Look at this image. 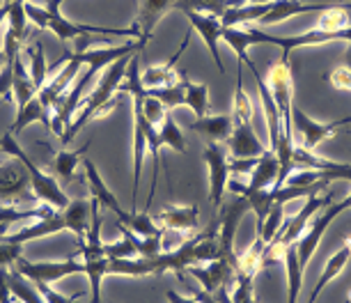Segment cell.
<instances>
[{
    "mask_svg": "<svg viewBox=\"0 0 351 303\" xmlns=\"http://www.w3.org/2000/svg\"><path fill=\"white\" fill-rule=\"evenodd\" d=\"M134 56H124L117 62H112L108 69L101 71V76L97 78V85L81 99V104H78V108L74 113V120H71L67 131L62 134L60 141L64 145H69L71 141H74L76 134L88 122L97 120V117H104L108 110H112L117 106V97H120L117 95V90H120L124 76H127V67H129V62Z\"/></svg>",
    "mask_w": 351,
    "mask_h": 303,
    "instance_id": "obj_1",
    "label": "cell"
},
{
    "mask_svg": "<svg viewBox=\"0 0 351 303\" xmlns=\"http://www.w3.org/2000/svg\"><path fill=\"white\" fill-rule=\"evenodd\" d=\"M62 230H69V232L76 234L78 243L85 241L90 230V197H78V200H71L67 209H56V212L37 219V223L32 226L21 228L14 234H5L0 237L3 241L10 243H28L35 239H44V237L58 234Z\"/></svg>",
    "mask_w": 351,
    "mask_h": 303,
    "instance_id": "obj_2",
    "label": "cell"
},
{
    "mask_svg": "<svg viewBox=\"0 0 351 303\" xmlns=\"http://www.w3.org/2000/svg\"><path fill=\"white\" fill-rule=\"evenodd\" d=\"M62 3L64 0H49L46 8L35 3H25V14H28V21L35 23L39 30H51L60 42H71V39L78 37H88V35H110V37H141V30L138 25H131V28H104V25H90V23H74L69 19L62 16Z\"/></svg>",
    "mask_w": 351,
    "mask_h": 303,
    "instance_id": "obj_3",
    "label": "cell"
},
{
    "mask_svg": "<svg viewBox=\"0 0 351 303\" xmlns=\"http://www.w3.org/2000/svg\"><path fill=\"white\" fill-rule=\"evenodd\" d=\"M0 149L8 152L12 159H19L25 166V170H28L32 195H35L37 200H42L44 205H49L53 209H67L69 207L71 200L67 197V193L60 189L58 180H56V177H51V175H46L35 161H30V156L25 154V152L21 149V145L16 143V136H12L8 131V134L0 138Z\"/></svg>",
    "mask_w": 351,
    "mask_h": 303,
    "instance_id": "obj_4",
    "label": "cell"
},
{
    "mask_svg": "<svg viewBox=\"0 0 351 303\" xmlns=\"http://www.w3.org/2000/svg\"><path fill=\"white\" fill-rule=\"evenodd\" d=\"M246 37L248 44H274L282 51L280 60L289 62V53L296 49H303V46H324V44H333V42H347L351 44V25L340 30H319L313 28L303 35H294V37H280V35H269L262 28H246Z\"/></svg>",
    "mask_w": 351,
    "mask_h": 303,
    "instance_id": "obj_5",
    "label": "cell"
},
{
    "mask_svg": "<svg viewBox=\"0 0 351 303\" xmlns=\"http://www.w3.org/2000/svg\"><path fill=\"white\" fill-rule=\"evenodd\" d=\"M351 124V115L342 117L335 122H317L310 115H306L299 106L291 108V134H294V145L303 147L308 152H317V147L335 136V131H340Z\"/></svg>",
    "mask_w": 351,
    "mask_h": 303,
    "instance_id": "obj_6",
    "label": "cell"
},
{
    "mask_svg": "<svg viewBox=\"0 0 351 303\" xmlns=\"http://www.w3.org/2000/svg\"><path fill=\"white\" fill-rule=\"evenodd\" d=\"M347 209H351V191L347 195H344V200L340 202H330L328 207H324L322 212H317L313 216V221L308 223L306 232H303L299 237V241H296V255H299V262L301 267L306 269L308 262L313 260V255L317 253V246L322 243V237L324 232L328 230V226L333 223L337 216H340L342 212H347Z\"/></svg>",
    "mask_w": 351,
    "mask_h": 303,
    "instance_id": "obj_7",
    "label": "cell"
},
{
    "mask_svg": "<svg viewBox=\"0 0 351 303\" xmlns=\"http://www.w3.org/2000/svg\"><path fill=\"white\" fill-rule=\"evenodd\" d=\"M269 92L280 115V131H291V108H294V78L287 60H278L269 71Z\"/></svg>",
    "mask_w": 351,
    "mask_h": 303,
    "instance_id": "obj_8",
    "label": "cell"
},
{
    "mask_svg": "<svg viewBox=\"0 0 351 303\" xmlns=\"http://www.w3.org/2000/svg\"><path fill=\"white\" fill-rule=\"evenodd\" d=\"M204 163L209 170V202L221 209L230 182V149L223 143H209L204 147Z\"/></svg>",
    "mask_w": 351,
    "mask_h": 303,
    "instance_id": "obj_9",
    "label": "cell"
},
{
    "mask_svg": "<svg viewBox=\"0 0 351 303\" xmlns=\"http://www.w3.org/2000/svg\"><path fill=\"white\" fill-rule=\"evenodd\" d=\"M12 269L21 276H25V278L32 282H46V285H53V282L67 278V276L83 274V262L78 258L53 260V262H28L21 258Z\"/></svg>",
    "mask_w": 351,
    "mask_h": 303,
    "instance_id": "obj_10",
    "label": "cell"
},
{
    "mask_svg": "<svg viewBox=\"0 0 351 303\" xmlns=\"http://www.w3.org/2000/svg\"><path fill=\"white\" fill-rule=\"evenodd\" d=\"M250 212V205L246 197H237L232 205L223 207L221 221H218V243H221L223 258L230 262L232 267L237 265V253H234V239H237V228H239L241 219Z\"/></svg>",
    "mask_w": 351,
    "mask_h": 303,
    "instance_id": "obj_11",
    "label": "cell"
},
{
    "mask_svg": "<svg viewBox=\"0 0 351 303\" xmlns=\"http://www.w3.org/2000/svg\"><path fill=\"white\" fill-rule=\"evenodd\" d=\"M291 166H294V170H317L322 175V180L326 182L342 180L351 184V163L324 159L317 152H308L303 147H296V145H294V154H291Z\"/></svg>",
    "mask_w": 351,
    "mask_h": 303,
    "instance_id": "obj_12",
    "label": "cell"
},
{
    "mask_svg": "<svg viewBox=\"0 0 351 303\" xmlns=\"http://www.w3.org/2000/svg\"><path fill=\"white\" fill-rule=\"evenodd\" d=\"M64 58H67V64H64L53 78H49V81L44 83V88L37 92L39 101L44 104V108L49 110V113H53V106L58 104V99L74 85V81L78 78V71L83 67L81 60H78L74 53H64Z\"/></svg>",
    "mask_w": 351,
    "mask_h": 303,
    "instance_id": "obj_13",
    "label": "cell"
},
{
    "mask_svg": "<svg viewBox=\"0 0 351 303\" xmlns=\"http://www.w3.org/2000/svg\"><path fill=\"white\" fill-rule=\"evenodd\" d=\"M191 278H195L200 282V287L204 292L209 294H216L221 287H230L234 285V267L230 265L228 260H214V262H207V265H197V267H191L184 271Z\"/></svg>",
    "mask_w": 351,
    "mask_h": 303,
    "instance_id": "obj_14",
    "label": "cell"
},
{
    "mask_svg": "<svg viewBox=\"0 0 351 303\" xmlns=\"http://www.w3.org/2000/svg\"><path fill=\"white\" fill-rule=\"evenodd\" d=\"M186 19L191 21V28L202 37V42H204V46H207L211 58H214L218 71L225 74V64L221 60V51H218V44L223 42V21L218 16L197 14V12H186Z\"/></svg>",
    "mask_w": 351,
    "mask_h": 303,
    "instance_id": "obj_15",
    "label": "cell"
},
{
    "mask_svg": "<svg viewBox=\"0 0 351 303\" xmlns=\"http://www.w3.org/2000/svg\"><path fill=\"white\" fill-rule=\"evenodd\" d=\"M81 163H83V170H85V180H88V189H90L92 200H97L101 207L110 209V212L117 216V221H120V223L127 221L129 212H127V209H122L120 200H117V195L112 193L108 186H106L104 177L99 175V170H97L95 163H92L90 159H83Z\"/></svg>",
    "mask_w": 351,
    "mask_h": 303,
    "instance_id": "obj_16",
    "label": "cell"
},
{
    "mask_svg": "<svg viewBox=\"0 0 351 303\" xmlns=\"http://www.w3.org/2000/svg\"><path fill=\"white\" fill-rule=\"evenodd\" d=\"M175 3L177 0H138V16L134 23V25H138V30H141L138 42L147 46L152 35H154L158 21H161L170 10H175Z\"/></svg>",
    "mask_w": 351,
    "mask_h": 303,
    "instance_id": "obj_17",
    "label": "cell"
},
{
    "mask_svg": "<svg viewBox=\"0 0 351 303\" xmlns=\"http://www.w3.org/2000/svg\"><path fill=\"white\" fill-rule=\"evenodd\" d=\"M228 149L232 159H260L269 147H264L253 124H241V127H232Z\"/></svg>",
    "mask_w": 351,
    "mask_h": 303,
    "instance_id": "obj_18",
    "label": "cell"
},
{
    "mask_svg": "<svg viewBox=\"0 0 351 303\" xmlns=\"http://www.w3.org/2000/svg\"><path fill=\"white\" fill-rule=\"evenodd\" d=\"M30 189L28 170L19 159H12V163L0 166V202L16 200L25 191Z\"/></svg>",
    "mask_w": 351,
    "mask_h": 303,
    "instance_id": "obj_19",
    "label": "cell"
},
{
    "mask_svg": "<svg viewBox=\"0 0 351 303\" xmlns=\"http://www.w3.org/2000/svg\"><path fill=\"white\" fill-rule=\"evenodd\" d=\"M189 39H191V32H186V37H184V42H182V46H180V51H177V53L172 56L165 64H149V67L143 71V74H141V81H143V88H145V90L168 88V85L180 81L182 74L177 76L175 64H177V60H180V56L184 53V51H186Z\"/></svg>",
    "mask_w": 351,
    "mask_h": 303,
    "instance_id": "obj_20",
    "label": "cell"
},
{
    "mask_svg": "<svg viewBox=\"0 0 351 303\" xmlns=\"http://www.w3.org/2000/svg\"><path fill=\"white\" fill-rule=\"evenodd\" d=\"M197 219H200V212H197L195 205H186V207H177V205H168L161 214H156V223H161L163 230H177V232H195L197 230Z\"/></svg>",
    "mask_w": 351,
    "mask_h": 303,
    "instance_id": "obj_21",
    "label": "cell"
},
{
    "mask_svg": "<svg viewBox=\"0 0 351 303\" xmlns=\"http://www.w3.org/2000/svg\"><path fill=\"white\" fill-rule=\"evenodd\" d=\"M12 62V97H14V104H16V110H21L30 99L37 97V85L32 81L30 76V69L25 67L21 53H19Z\"/></svg>",
    "mask_w": 351,
    "mask_h": 303,
    "instance_id": "obj_22",
    "label": "cell"
},
{
    "mask_svg": "<svg viewBox=\"0 0 351 303\" xmlns=\"http://www.w3.org/2000/svg\"><path fill=\"white\" fill-rule=\"evenodd\" d=\"M271 8L269 14L257 23L260 25H276L280 21H287L291 16H299V14H308V12H324L328 5H310V3H301V0H271Z\"/></svg>",
    "mask_w": 351,
    "mask_h": 303,
    "instance_id": "obj_23",
    "label": "cell"
},
{
    "mask_svg": "<svg viewBox=\"0 0 351 303\" xmlns=\"http://www.w3.org/2000/svg\"><path fill=\"white\" fill-rule=\"evenodd\" d=\"M191 131L207 138V143H228L232 136V115H204L189 124Z\"/></svg>",
    "mask_w": 351,
    "mask_h": 303,
    "instance_id": "obj_24",
    "label": "cell"
},
{
    "mask_svg": "<svg viewBox=\"0 0 351 303\" xmlns=\"http://www.w3.org/2000/svg\"><path fill=\"white\" fill-rule=\"evenodd\" d=\"M351 260V239H347L342 243V248H337L333 255L328 258V262L324 265V271L319 276V280H317V285L313 289V294H310V299L308 303H317V299H319V294H322V289L328 285L330 280L337 278V276L342 274V269L347 267V262Z\"/></svg>",
    "mask_w": 351,
    "mask_h": 303,
    "instance_id": "obj_25",
    "label": "cell"
},
{
    "mask_svg": "<svg viewBox=\"0 0 351 303\" xmlns=\"http://www.w3.org/2000/svg\"><path fill=\"white\" fill-rule=\"evenodd\" d=\"M278 177H280V161H278L276 152L267 149L257 161L255 170L250 173L248 186L250 189H276Z\"/></svg>",
    "mask_w": 351,
    "mask_h": 303,
    "instance_id": "obj_26",
    "label": "cell"
},
{
    "mask_svg": "<svg viewBox=\"0 0 351 303\" xmlns=\"http://www.w3.org/2000/svg\"><path fill=\"white\" fill-rule=\"evenodd\" d=\"M35 122H42L46 129H51V113L44 108L39 97L30 99L21 110H16V117H14V124L10 127V134L19 136L25 127H30V124H35Z\"/></svg>",
    "mask_w": 351,
    "mask_h": 303,
    "instance_id": "obj_27",
    "label": "cell"
},
{
    "mask_svg": "<svg viewBox=\"0 0 351 303\" xmlns=\"http://www.w3.org/2000/svg\"><path fill=\"white\" fill-rule=\"evenodd\" d=\"M285 274H287V303H299L301 287H303V271L299 255H296V241L285 250Z\"/></svg>",
    "mask_w": 351,
    "mask_h": 303,
    "instance_id": "obj_28",
    "label": "cell"
},
{
    "mask_svg": "<svg viewBox=\"0 0 351 303\" xmlns=\"http://www.w3.org/2000/svg\"><path fill=\"white\" fill-rule=\"evenodd\" d=\"M90 143H85L81 149L71 152V149H62L56 154V159H53V170H56V175L60 177L62 182H71L76 175V168L78 163L85 159V152H88Z\"/></svg>",
    "mask_w": 351,
    "mask_h": 303,
    "instance_id": "obj_29",
    "label": "cell"
},
{
    "mask_svg": "<svg viewBox=\"0 0 351 303\" xmlns=\"http://www.w3.org/2000/svg\"><path fill=\"white\" fill-rule=\"evenodd\" d=\"M10 287H12L14 299H19L21 303H46V299L37 289L35 282L28 280L19 271H14V269H10Z\"/></svg>",
    "mask_w": 351,
    "mask_h": 303,
    "instance_id": "obj_30",
    "label": "cell"
},
{
    "mask_svg": "<svg viewBox=\"0 0 351 303\" xmlns=\"http://www.w3.org/2000/svg\"><path fill=\"white\" fill-rule=\"evenodd\" d=\"M156 129H158V141H161L163 147H172L175 152H180V154L186 152V138H184L180 124L175 122V117L170 113L163 117V122Z\"/></svg>",
    "mask_w": 351,
    "mask_h": 303,
    "instance_id": "obj_31",
    "label": "cell"
},
{
    "mask_svg": "<svg viewBox=\"0 0 351 303\" xmlns=\"http://www.w3.org/2000/svg\"><path fill=\"white\" fill-rule=\"evenodd\" d=\"M177 12H197V14H209L221 19L228 12V0H177Z\"/></svg>",
    "mask_w": 351,
    "mask_h": 303,
    "instance_id": "obj_32",
    "label": "cell"
},
{
    "mask_svg": "<svg viewBox=\"0 0 351 303\" xmlns=\"http://www.w3.org/2000/svg\"><path fill=\"white\" fill-rule=\"evenodd\" d=\"M184 106H189L195 113V117H204L209 110V88L204 83H186V99Z\"/></svg>",
    "mask_w": 351,
    "mask_h": 303,
    "instance_id": "obj_33",
    "label": "cell"
},
{
    "mask_svg": "<svg viewBox=\"0 0 351 303\" xmlns=\"http://www.w3.org/2000/svg\"><path fill=\"white\" fill-rule=\"evenodd\" d=\"M122 226H127L138 237H154L163 232V228L147 214V209L145 212H129L127 221H122Z\"/></svg>",
    "mask_w": 351,
    "mask_h": 303,
    "instance_id": "obj_34",
    "label": "cell"
},
{
    "mask_svg": "<svg viewBox=\"0 0 351 303\" xmlns=\"http://www.w3.org/2000/svg\"><path fill=\"white\" fill-rule=\"evenodd\" d=\"M28 60H30V76L35 81L37 90L44 88L46 83V76L51 74V67L46 64V58H44V44L42 42H35L32 49H28Z\"/></svg>",
    "mask_w": 351,
    "mask_h": 303,
    "instance_id": "obj_35",
    "label": "cell"
},
{
    "mask_svg": "<svg viewBox=\"0 0 351 303\" xmlns=\"http://www.w3.org/2000/svg\"><path fill=\"white\" fill-rule=\"evenodd\" d=\"M186 83L189 78L182 74V78L177 83L168 85V88H156V90H149L158 101H163L168 108H177V106H184V99H186Z\"/></svg>",
    "mask_w": 351,
    "mask_h": 303,
    "instance_id": "obj_36",
    "label": "cell"
},
{
    "mask_svg": "<svg viewBox=\"0 0 351 303\" xmlns=\"http://www.w3.org/2000/svg\"><path fill=\"white\" fill-rule=\"evenodd\" d=\"M285 216H287V212H285V205H274V209L269 212L267 221H264V226L260 230V234H257L264 243H267V246L276 239L278 232H280V228L285 223Z\"/></svg>",
    "mask_w": 351,
    "mask_h": 303,
    "instance_id": "obj_37",
    "label": "cell"
},
{
    "mask_svg": "<svg viewBox=\"0 0 351 303\" xmlns=\"http://www.w3.org/2000/svg\"><path fill=\"white\" fill-rule=\"evenodd\" d=\"M347 25H351L347 10L326 8L322 12V16H319V21H317L315 28H319V30H340V28H347Z\"/></svg>",
    "mask_w": 351,
    "mask_h": 303,
    "instance_id": "obj_38",
    "label": "cell"
},
{
    "mask_svg": "<svg viewBox=\"0 0 351 303\" xmlns=\"http://www.w3.org/2000/svg\"><path fill=\"white\" fill-rule=\"evenodd\" d=\"M25 3H28V0H14V3L10 5V14H8V30H12L21 39H25V28H28Z\"/></svg>",
    "mask_w": 351,
    "mask_h": 303,
    "instance_id": "obj_39",
    "label": "cell"
},
{
    "mask_svg": "<svg viewBox=\"0 0 351 303\" xmlns=\"http://www.w3.org/2000/svg\"><path fill=\"white\" fill-rule=\"evenodd\" d=\"M168 106H165L163 101H158V99L152 95V92L147 90L145 92V99H143V113L145 117H147L149 124H154V127H158V124L163 122V117L168 115Z\"/></svg>",
    "mask_w": 351,
    "mask_h": 303,
    "instance_id": "obj_40",
    "label": "cell"
},
{
    "mask_svg": "<svg viewBox=\"0 0 351 303\" xmlns=\"http://www.w3.org/2000/svg\"><path fill=\"white\" fill-rule=\"evenodd\" d=\"M21 243H10L0 239V269H12L21 260Z\"/></svg>",
    "mask_w": 351,
    "mask_h": 303,
    "instance_id": "obj_41",
    "label": "cell"
},
{
    "mask_svg": "<svg viewBox=\"0 0 351 303\" xmlns=\"http://www.w3.org/2000/svg\"><path fill=\"white\" fill-rule=\"evenodd\" d=\"M35 285H37L39 292H42L46 303H81V301H78V294L76 296H62L60 292L51 289V285H46V282H35Z\"/></svg>",
    "mask_w": 351,
    "mask_h": 303,
    "instance_id": "obj_42",
    "label": "cell"
},
{
    "mask_svg": "<svg viewBox=\"0 0 351 303\" xmlns=\"http://www.w3.org/2000/svg\"><path fill=\"white\" fill-rule=\"evenodd\" d=\"M330 85L335 90H344V92H351V69L347 67H337L333 74L328 76Z\"/></svg>",
    "mask_w": 351,
    "mask_h": 303,
    "instance_id": "obj_43",
    "label": "cell"
},
{
    "mask_svg": "<svg viewBox=\"0 0 351 303\" xmlns=\"http://www.w3.org/2000/svg\"><path fill=\"white\" fill-rule=\"evenodd\" d=\"M260 159H232L230 156V173H237V175H250L257 166Z\"/></svg>",
    "mask_w": 351,
    "mask_h": 303,
    "instance_id": "obj_44",
    "label": "cell"
},
{
    "mask_svg": "<svg viewBox=\"0 0 351 303\" xmlns=\"http://www.w3.org/2000/svg\"><path fill=\"white\" fill-rule=\"evenodd\" d=\"M12 92V62H8L0 71V99H8L12 101V97H8Z\"/></svg>",
    "mask_w": 351,
    "mask_h": 303,
    "instance_id": "obj_45",
    "label": "cell"
},
{
    "mask_svg": "<svg viewBox=\"0 0 351 303\" xmlns=\"http://www.w3.org/2000/svg\"><path fill=\"white\" fill-rule=\"evenodd\" d=\"M214 296L218 299V303H237V301H232V299H230V287H221ZM239 303H257V301H255V296H248V299H243V301H239Z\"/></svg>",
    "mask_w": 351,
    "mask_h": 303,
    "instance_id": "obj_46",
    "label": "cell"
},
{
    "mask_svg": "<svg viewBox=\"0 0 351 303\" xmlns=\"http://www.w3.org/2000/svg\"><path fill=\"white\" fill-rule=\"evenodd\" d=\"M165 296H168V301L170 303H197L193 296H182V294H177V292H172V289H168V292H165Z\"/></svg>",
    "mask_w": 351,
    "mask_h": 303,
    "instance_id": "obj_47",
    "label": "cell"
},
{
    "mask_svg": "<svg viewBox=\"0 0 351 303\" xmlns=\"http://www.w3.org/2000/svg\"><path fill=\"white\" fill-rule=\"evenodd\" d=\"M342 67L351 69V44L347 46V51H344V56H342Z\"/></svg>",
    "mask_w": 351,
    "mask_h": 303,
    "instance_id": "obj_48",
    "label": "cell"
},
{
    "mask_svg": "<svg viewBox=\"0 0 351 303\" xmlns=\"http://www.w3.org/2000/svg\"><path fill=\"white\" fill-rule=\"evenodd\" d=\"M5 64H8V56H5V51H0V71H3Z\"/></svg>",
    "mask_w": 351,
    "mask_h": 303,
    "instance_id": "obj_49",
    "label": "cell"
},
{
    "mask_svg": "<svg viewBox=\"0 0 351 303\" xmlns=\"http://www.w3.org/2000/svg\"><path fill=\"white\" fill-rule=\"evenodd\" d=\"M237 5H243V0H228V8H237Z\"/></svg>",
    "mask_w": 351,
    "mask_h": 303,
    "instance_id": "obj_50",
    "label": "cell"
},
{
    "mask_svg": "<svg viewBox=\"0 0 351 303\" xmlns=\"http://www.w3.org/2000/svg\"><path fill=\"white\" fill-rule=\"evenodd\" d=\"M246 3H271V0H243V5Z\"/></svg>",
    "mask_w": 351,
    "mask_h": 303,
    "instance_id": "obj_51",
    "label": "cell"
},
{
    "mask_svg": "<svg viewBox=\"0 0 351 303\" xmlns=\"http://www.w3.org/2000/svg\"><path fill=\"white\" fill-rule=\"evenodd\" d=\"M344 303H351V292L347 294V299H344Z\"/></svg>",
    "mask_w": 351,
    "mask_h": 303,
    "instance_id": "obj_52",
    "label": "cell"
},
{
    "mask_svg": "<svg viewBox=\"0 0 351 303\" xmlns=\"http://www.w3.org/2000/svg\"><path fill=\"white\" fill-rule=\"evenodd\" d=\"M10 3H14V0H10Z\"/></svg>",
    "mask_w": 351,
    "mask_h": 303,
    "instance_id": "obj_53",
    "label": "cell"
},
{
    "mask_svg": "<svg viewBox=\"0 0 351 303\" xmlns=\"http://www.w3.org/2000/svg\"><path fill=\"white\" fill-rule=\"evenodd\" d=\"M349 134H351V131H349Z\"/></svg>",
    "mask_w": 351,
    "mask_h": 303,
    "instance_id": "obj_54",
    "label": "cell"
}]
</instances>
